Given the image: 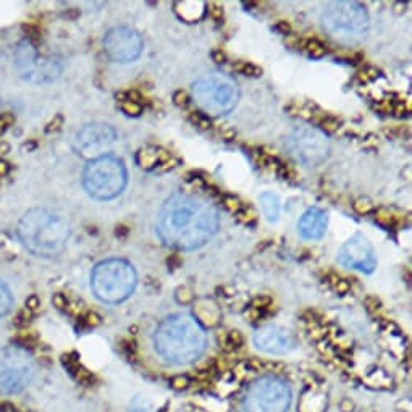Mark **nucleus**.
I'll use <instances>...</instances> for the list:
<instances>
[{
  "instance_id": "nucleus-8",
  "label": "nucleus",
  "mask_w": 412,
  "mask_h": 412,
  "mask_svg": "<svg viewBox=\"0 0 412 412\" xmlns=\"http://www.w3.org/2000/svg\"><path fill=\"white\" fill-rule=\"evenodd\" d=\"M291 388L283 378L264 375L249 385L245 397V412H288Z\"/></svg>"
},
{
  "instance_id": "nucleus-21",
  "label": "nucleus",
  "mask_w": 412,
  "mask_h": 412,
  "mask_svg": "<svg viewBox=\"0 0 412 412\" xmlns=\"http://www.w3.org/2000/svg\"><path fill=\"white\" fill-rule=\"evenodd\" d=\"M39 306L41 302L37 300V296H30L28 300H26V309H28V311H36Z\"/></svg>"
},
{
  "instance_id": "nucleus-18",
  "label": "nucleus",
  "mask_w": 412,
  "mask_h": 412,
  "mask_svg": "<svg viewBox=\"0 0 412 412\" xmlns=\"http://www.w3.org/2000/svg\"><path fill=\"white\" fill-rule=\"evenodd\" d=\"M260 207H262V212L265 219L269 221H276L280 217V199L273 193H264L260 194Z\"/></svg>"
},
{
  "instance_id": "nucleus-17",
  "label": "nucleus",
  "mask_w": 412,
  "mask_h": 412,
  "mask_svg": "<svg viewBox=\"0 0 412 412\" xmlns=\"http://www.w3.org/2000/svg\"><path fill=\"white\" fill-rule=\"evenodd\" d=\"M37 56H39V53H37L34 46H32L28 39L21 41L20 44L16 46L15 51V65L16 68H18V72H26V70L30 68V65L36 60Z\"/></svg>"
},
{
  "instance_id": "nucleus-2",
  "label": "nucleus",
  "mask_w": 412,
  "mask_h": 412,
  "mask_svg": "<svg viewBox=\"0 0 412 412\" xmlns=\"http://www.w3.org/2000/svg\"><path fill=\"white\" fill-rule=\"evenodd\" d=\"M154 348L157 354L170 364H191L205 349V332L191 314H175L157 327Z\"/></svg>"
},
{
  "instance_id": "nucleus-5",
  "label": "nucleus",
  "mask_w": 412,
  "mask_h": 412,
  "mask_svg": "<svg viewBox=\"0 0 412 412\" xmlns=\"http://www.w3.org/2000/svg\"><path fill=\"white\" fill-rule=\"evenodd\" d=\"M322 25L327 34L345 46H356L368 32V13L357 2H332L323 10Z\"/></svg>"
},
{
  "instance_id": "nucleus-4",
  "label": "nucleus",
  "mask_w": 412,
  "mask_h": 412,
  "mask_svg": "<svg viewBox=\"0 0 412 412\" xmlns=\"http://www.w3.org/2000/svg\"><path fill=\"white\" fill-rule=\"evenodd\" d=\"M138 283L136 270L128 260L108 259L97 264L91 275V288L97 300L118 304L133 295Z\"/></svg>"
},
{
  "instance_id": "nucleus-7",
  "label": "nucleus",
  "mask_w": 412,
  "mask_h": 412,
  "mask_svg": "<svg viewBox=\"0 0 412 412\" xmlns=\"http://www.w3.org/2000/svg\"><path fill=\"white\" fill-rule=\"evenodd\" d=\"M196 104L205 113L220 117L230 113L240 99V89L235 79L228 75L212 72L200 77L193 86Z\"/></svg>"
},
{
  "instance_id": "nucleus-1",
  "label": "nucleus",
  "mask_w": 412,
  "mask_h": 412,
  "mask_svg": "<svg viewBox=\"0 0 412 412\" xmlns=\"http://www.w3.org/2000/svg\"><path fill=\"white\" fill-rule=\"evenodd\" d=\"M219 228L215 205L193 194L168 198L157 217V233L167 246L191 251L204 246Z\"/></svg>"
},
{
  "instance_id": "nucleus-9",
  "label": "nucleus",
  "mask_w": 412,
  "mask_h": 412,
  "mask_svg": "<svg viewBox=\"0 0 412 412\" xmlns=\"http://www.w3.org/2000/svg\"><path fill=\"white\" fill-rule=\"evenodd\" d=\"M34 362L28 349L21 346H7L0 349V394H15L28 387Z\"/></svg>"
},
{
  "instance_id": "nucleus-10",
  "label": "nucleus",
  "mask_w": 412,
  "mask_h": 412,
  "mask_svg": "<svg viewBox=\"0 0 412 412\" xmlns=\"http://www.w3.org/2000/svg\"><path fill=\"white\" fill-rule=\"evenodd\" d=\"M286 149L306 167H317L328 157L330 143L321 129L302 124L292 129L286 138Z\"/></svg>"
},
{
  "instance_id": "nucleus-23",
  "label": "nucleus",
  "mask_w": 412,
  "mask_h": 412,
  "mask_svg": "<svg viewBox=\"0 0 412 412\" xmlns=\"http://www.w3.org/2000/svg\"><path fill=\"white\" fill-rule=\"evenodd\" d=\"M8 172H10V165L7 164V162H2V160H0V178L7 175Z\"/></svg>"
},
{
  "instance_id": "nucleus-14",
  "label": "nucleus",
  "mask_w": 412,
  "mask_h": 412,
  "mask_svg": "<svg viewBox=\"0 0 412 412\" xmlns=\"http://www.w3.org/2000/svg\"><path fill=\"white\" fill-rule=\"evenodd\" d=\"M254 345L257 349L267 354H286L295 346V340L290 332L276 325H267L254 335Z\"/></svg>"
},
{
  "instance_id": "nucleus-24",
  "label": "nucleus",
  "mask_w": 412,
  "mask_h": 412,
  "mask_svg": "<svg viewBox=\"0 0 412 412\" xmlns=\"http://www.w3.org/2000/svg\"><path fill=\"white\" fill-rule=\"evenodd\" d=\"M0 412H16L15 406L10 403H0Z\"/></svg>"
},
{
  "instance_id": "nucleus-16",
  "label": "nucleus",
  "mask_w": 412,
  "mask_h": 412,
  "mask_svg": "<svg viewBox=\"0 0 412 412\" xmlns=\"http://www.w3.org/2000/svg\"><path fill=\"white\" fill-rule=\"evenodd\" d=\"M328 226V217L322 209H307L297 221V231L306 240H321Z\"/></svg>"
},
{
  "instance_id": "nucleus-11",
  "label": "nucleus",
  "mask_w": 412,
  "mask_h": 412,
  "mask_svg": "<svg viewBox=\"0 0 412 412\" xmlns=\"http://www.w3.org/2000/svg\"><path fill=\"white\" fill-rule=\"evenodd\" d=\"M143 39L139 32L128 26H117L104 37V51L110 60L117 63H129L138 60L143 53Z\"/></svg>"
},
{
  "instance_id": "nucleus-6",
  "label": "nucleus",
  "mask_w": 412,
  "mask_h": 412,
  "mask_svg": "<svg viewBox=\"0 0 412 412\" xmlns=\"http://www.w3.org/2000/svg\"><path fill=\"white\" fill-rule=\"evenodd\" d=\"M128 172L117 155H101L92 159L83 172V186L91 198L110 200L120 196L127 188Z\"/></svg>"
},
{
  "instance_id": "nucleus-12",
  "label": "nucleus",
  "mask_w": 412,
  "mask_h": 412,
  "mask_svg": "<svg viewBox=\"0 0 412 412\" xmlns=\"http://www.w3.org/2000/svg\"><path fill=\"white\" fill-rule=\"evenodd\" d=\"M117 141V131L110 124L105 123H89L84 124L79 131L75 134L73 146L78 154L88 159H97L105 155V150Z\"/></svg>"
},
{
  "instance_id": "nucleus-22",
  "label": "nucleus",
  "mask_w": 412,
  "mask_h": 412,
  "mask_svg": "<svg viewBox=\"0 0 412 412\" xmlns=\"http://www.w3.org/2000/svg\"><path fill=\"white\" fill-rule=\"evenodd\" d=\"M52 301H53V304H56L57 307H60V309H63L65 306H67V300H65L62 295H56V296H53Z\"/></svg>"
},
{
  "instance_id": "nucleus-19",
  "label": "nucleus",
  "mask_w": 412,
  "mask_h": 412,
  "mask_svg": "<svg viewBox=\"0 0 412 412\" xmlns=\"http://www.w3.org/2000/svg\"><path fill=\"white\" fill-rule=\"evenodd\" d=\"M13 306V297L12 292L5 286L2 281H0V317L7 316L10 312V309Z\"/></svg>"
},
{
  "instance_id": "nucleus-20",
  "label": "nucleus",
  "mask_w": 412,
  "mask_h": 412,
  "mask_svg": "<svg viewBox=\"0 0 412 412\" xmlns=\"http://www.w3.org/2000/svg\"><path fill=\"white\" fill-rule=\"evenodd\" d=\"M13 123H15V117L12 115V113H2V115H0V134L7 131V128L12 127Z\"/></svg>"
},
{
  "instance_id": "nucleus-13",
  "label": "nucleus",
  "mask_w": 412,
  "mask_h": 412,
  "mask_svg": "<svg viewBox=\"0 0 412 412\" xmlns=\"http://www.w3.org/2000/svg\"><path fill=\"white\" fill-rule=\"evenodd\" d=\"M338 262L346 269H356L361 272L372 273L373 269L377 267V256L367 238L357 233L341 246Z\"/></svg>"
},
{
  "instance_id": "nucleus-15",
  "label": "nucleus",
  "mask_w": 412,
  "mask_h": 412,
  "mask_svg": "<svg viewBox=\"0 0 412 412\" xmlns=\"http://www.w3.org/2000/svg\"><path fill=\"white\" fill-rule=\"evenodd\" d=\"M62 70L63 65L57 58H44L37 56L36 60L30 65V68L25 73H21V77L34 84H49L60 77Z\"/></svg>"
},
{
  "instance_id": "nucleus-3",
  "label": "nucleus",
  "mask_w": 412,
  "mask_h": 412,
  "mask_svg": "<svg viewBox=\"0 0 412 412\" xmlns=\"http://www.w3.org/2000/svg\"><path fill=\"white\" fill-rule=\"evenodd\" d=\"M18 238L37 257H56L70 238L68 221L52 210L31 209L18 221Z\"/></svg>"
}]
</instances>
